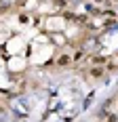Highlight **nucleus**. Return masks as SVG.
<instances>
[{"instance_id": "nucleus-7", "label": "nucleus", "mask_w": 118, "mask_h": 122, "mask_svg": "<svg viewBox=\"0 0 118 122\" xmlns=\"http://www.w3.org/2000/svg\"><path fill=\"white\" fill-rule=\"evenodd\" d=\"M112 2H116V4H118V0H112Z\"/></svg>"}, {"instance_id": "nucleus-6", "label": "nucleus", "mask_w": 118, "mask_h": 122, "mask_svg": "<svg viewBox=\"0 0 118 122\" xmlns=\"http://www.w3.org/2000/svg\"><path fill=\"white\" fill-rule=\"evenodd\" d=\"M95 4H99V6H103V9H106V6H110V2H112V0H93Z\"/></svg>"}, {"instance_id": "nucleus-4", "label": "nucleus", "mask_w": 118, "mask_h": 122, "mask_svg": "<svg viewBox=\"0 0 118 122\" xmlns=\"http://www.w3.org/2000/svg\"><path fill=\"white\" fill-rule=\"evenodd\" d=\"M106 122H118V112H107L106 114Z\"/></svg>"}, {"instance_id": "nucleus-1", "label": "nucleus", "mask_w": 118, "mask_h": 122, "mask_svg": "<svg viewBox=\"0 0 118 122\" xmlns=\"http://www.w3.org/2000/svg\"><path fill=\"white\" fill-rule=\"evenodd\" d=\"M89 76L95 78V80H99V78L106 76V67H103V65H91V67H89Z\"/></svg>"}, {"instance_id": "nucleus-3", "label": "nucleus", "mask_w": 118, "mask_h": 122, "mask_svg": "<svg viewBox=\"0 0 118 122\" xmlns=\"http://www.w3.org/2000/svg\"><path fill=\"white\" fill-rule=\"evenodd\" d=\"M70 63H72V57H70V55H61V57L57 59V65H59V67H68Z\"/></svg>"}, {"instance_id": "nucleus-2", "label": "nucleus", "mask_w": 118, "mask_h": 122, "mask_svg": "<svg viewBox=\"0 0 118 122\" xmlns=\"http://www.w3.org/2000/svg\"><path fill=\"white\" fill-rule=\"evenodd\" d=\"M89 61H91V65H103V67L107 65V57L106 55H91Z\"/></svg>"}, {"instance_id": "nucleus-5", "label": "nucleus", "mask_w": 118, "mask_h": 122, "mask_svg": "<svg viewBox=\"0 0 118 122\" xmlns=\"http://www.w3.org/2000/svg\"><path fill=\"white\" fill-rule=\"evenodd\" d=\"M82 57H84V51H82V49H78L76 53H74V57H72V61H78V59H82Z\"/></svg>"}]
</instances>
